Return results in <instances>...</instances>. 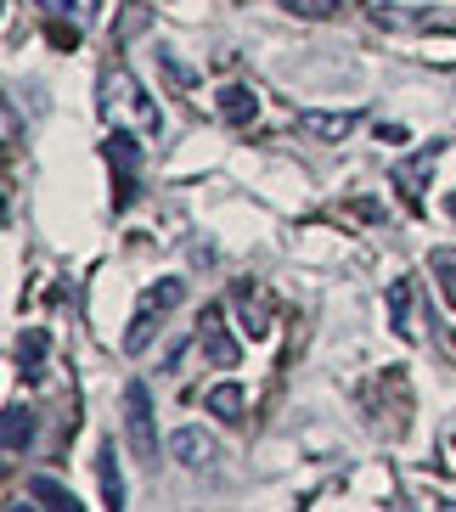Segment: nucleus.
Instances as JSON below:
<instances>
[{
  "mask_svg": "<svg viewBox=\"0 0 456 512\" xmlns=\"http://www.w3.org/2000/svg\"><path fill=\"white\" fill-rule=\"evenodd\" d=\"M46 12H62V17H74V23H85L91 17V0H40Z\"/></svg>",
  "mask_w": 456,
  "mask_h": 512,
  "instance_id": "obj_19",
  "label": "nucleus"
},
{
  "mask_svg": "<svg viewBox=\"0 0 456 512\" xmlns=\"http://www.w3.org/2000/svg\"><path fill=\"white\" fill-rule=\"evenodd\" d=\"M445 214H451V220H456V192H451V197H445Z\"/></svg>",
  "mask_w": 456,
  "mask_h": 512,
  "instance_id": "obj_20",
  "label": "nucleus"
},
{
  "mask_svg": "<svg viewBox=\"0 0 456 512\" xmlns=\"http://www.w3.org/2000/svg\"><path fill=\"white\" fill-rule=\"evenodd\" d=\"M198 344H203V355H209L214 366H237V361H243V349H237V338H231V327H226V310H220V304H209V310H203Z\"/></svg>",
  "mask_w": 456,
  "mask_h": 512,
  "instance_id": "obj_5",
  "label": "nucleus"
},
{
  "mask_svg": "<svg viewBox=\"0 0 456 512\" xmlns=\"http://www.w3.org/2000/svg\"><path fill=\"white\" fill-rule=\"evenodd\" d=\"M282 12H293V17H310V23H321V17H333L338 12V0H276Z\"/></svg>",
  "mask_w": 456,
  "mask_h": 512,
  "instance_id": "obj_18",
  "label": "nucleus"
},
{
  "mask_svg": "<svg viewBox=\"0 0 456 512\" xmlns=\"http://www.w3.org/2000/svg\"><path fill=\"white\" fill-rule=\"evenodd\" d=\"M29 501H34V507H46V512H74L79 507L74 490L57 484V479H46V473H34V479H29Z\"/></svg>",
  "mask_w": 456,
  "mask_h": 512,
  "instance_id": "obj_12",
  "label": "nucleus"
},
{
  "mask_svg": "<svg viewBox=\"0 0 456 512\" xmlns=\"http://www.w3.org/2000/svg\"><path fill=\"white\" fill-rule=\"evenodd\" d=\"M169 456L181 467H209L214 456H220V445H214L203 428H175V434H169Z\"/></svg>",
  "mask_w": 456,
  "mask_h": 512,
  "instance_id": "obj_9",
  "label": "nucleus"
},
{
  "mask_svg": "<svg viewBox=\"0 0 456 512\" xmlns=\"http://www.w3.org/2000/svg\"><path fill=\"white\" fill-rule=\"evenodd\" d=\"M428 271H434V282H440L445 304L456 310V248H434V254H428Z\"/></svg>",
  "mask_w": 456,
  "mask_h": 512,
  "instance_id": "obj_14",
  "label": "nucleus"
},
{
  "mask_svg": "<svg viewBox=\"0 0 456 512\" xmlns=\"http://www.w3.org/2000/svg\"><path fill=\"white\" fill-rule=\"evenodd\" d=\"M124 445L136 462H158V417H152V389L147 383H124Z\"/></svg>",
  "mask_w": 456,
  "mask_h": 512,
  "instance_id": "obj_2",
  "label": "nucleus"
},
{
  "mask_svg": "<svg viewBox=\"0 0 456 512\" xmlns=\"http://www.w3.org/2000/svg\"><path fill=\"white\" fill-rule=\"evenodd\" d=\"M243 406H248V400H243V389H237V383H220V389H209V411H214L220 422H243Z\"/></svg>",
  "mask_w": 456,
  "mask_h": 512,
  "instance_id": "obj_15",
  "label": "nucleus"
},
{
  "mask_svg": "<svg viewBox=\"0 0 456 512\" xmlns=\"http://www.w3.org/2000/svg\"><path fill=\"white\" fill-rule=\"evenodd\" d=\"M411 304H417V282H411V276H400V282L389 287V327H395L406 344H417V338H423V327H417V310H411Z\"/></svg>",
  "mask_w": 456,
  "mask_h": 512,
  "instance_id": "obj_8",
  "label": "nucleus"
},
{
  "mask_svg": "<svg viewBox=\"0 0 456 512\" xmlns=\"http://www.w3.org/2000/svg\"><path fill=\"white\" fill-rule=\"evenodd\" d=\"M440 152H445V141H428L417 158H406V164H395V186H400V197H406L411 209L423 203V181L434 175V164H440Z\"/></svg>",
  "mask_w": 456,
  "mask_h": 512,
  "instance_id": "obj_6",
  "label": "nucleus"
},
{
  "mask_svg": "<svg viewBox=\"0 0 456 512\" xmlns=\"http://www.w3.org/2000/svg\"><path fill=\"white\" fill-rule=\"evenodd\" d=\"M186 299V282L181 276H164V282H152L147 293H141L136 316H130V332H124V355H141V349L152 344V332H158V316H169L175 304Z\"/></svg>",
  "mask_w": 456,
  "mask_h": 512,
  "instance_id": "obj_1",
  "label": "nucleus"
},
{
  "mask_svg": "<svg viewBox=\"0 0 456 512\" xmlns=\"http://www.w3.org/2000/svg\"><path fill=\"white\" fill-rule=\"evenodd\" d=\"M46 349H51V338L40 327L34 332H23L17 338V372H40V361H46Z\"/></svg>",
  "mask_w": 456,
  "mask_h": 512,
  "instance_id": "obj_16",
  "label": "nucleus"
},
{
  "mask_svg": "<svg viewBox=\"0 0 456 512\" xmlns=\"http://www.w3.org/2000/svg\"><path fill=\"white\" fill-rule=\"evenodd\" d=\"M361 124V107H344V113H316V107H304L299 113V130L316 141H344Z\"/></svg>",
  "mask_w": 456,
  "mask_h": 512,
  "instance_id": "obj_7",
  "label": "nucleus"
},
{
  "mask_svg": "<svg viewBox=\"0 0 456 512\" xmlns=\"http://www.w3.org/2000/svg\"><path fill=\"white\" fill-rule=\"evenodd\" d=\"M113 456H119V445H113V439H102V451H96V473H102V501L113 512L124 507V479H119V462H113Z\"/></svg>",
  "mask_w": 456,
  "mask_h": 512,
  "instance_id": "obj_11",
  "label": "nucleus"
},
{
  "mask_svg": "<svg viewBox=\"0 0 456 512\" xmlns=\"http://www.w3.org/2000/svg\"><path fill=\"white\" fill-rule=\"evenodd\" d=\"M102 152L113 164V209H130L136 203V175H141V141L130 130H113Z\"/></svg>",
  "mask_w": 456,
  "mask_h": 512,
  "instance_id": "obj_4",
  "label": "nucleus"
},
{
  "mask_svg": "<svg viewBox=\"0 0 456 512\" xmlns=\"http://www.w3.org/2000/svg\"><path fill=\"white\" fill-rule=\"evenodd\" d=\"M254 113H259V102H254L248 85H226V91H220V119L226 124H254Z\"/></svg>",
  "mask_w": 456,
  "mask_h": 512,
  "instance_id": "obj_13",
  "label": "nucleus"
},
{
  "mask_svg": "<svg viewBox=\"0 0 456 512\" xmlns=\"http://www.w3.org/2000/svg\"><path fill=\"white\" fill-rule=\"evenodd\" d=\"M237 304H243V327H248V338H265L271 332V321H265V304H254V287H237Z\"/></svg>",
  "mask_w": 456,
  "mask_h": 512,
  "instance_id": "obj_17",
  "label": "nucleus"
},
{
  "mask_svg": "<svg viewBox=\"0 0 456 512\" xmlns=\"http://www.w3.org/2000/svg\"><path fill=\"white\" fill-rule=\"evenodd\" d=\"M29 445H34V411L6 406V411H0V451H6V456H23Z\"/></svg>",
  "mask_w": 456,
  "mask_h": 512,
  "instance_id": "obj_10",
  "label": "nucleus"
},
{
  "mask_svg": "<svg viewBox=\"0 0 456 512\" xmlns=\"http://www.w3.org/2000/svg\"><path fill=\"white\" fill-rule=\"evenodd\" d=\"M119 107L141 124V130H147V136L164 130V113L147 102V91H141L136 79L124 74V68H107V74H102V113H107V119H119Z\"/></svg>",
  "mask_w": 456,
  "mask_h": 512,
  "instance_id": "obj_3",
  "label": "nucleus"
}]
</instances>
